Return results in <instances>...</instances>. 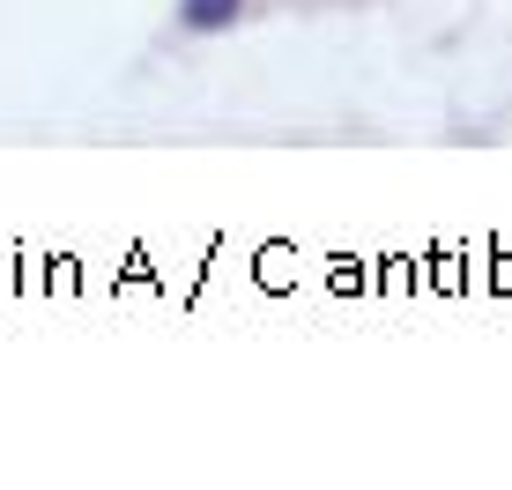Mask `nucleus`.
<instances>
[{"mask_svg": "<svg viewBox=\"0 0 512 490\" xmlns=\"http://www.w3.org/2000/svg\"><path fill=\"white\" fill-rule=\"evenodd\" d=\"M238 8H245V0H179L186 30H223V23H231Z\"/></svg>", "mask_w": 512, "mask_h": 490, "instance_id": "f257e3e1", "label": "nucleus"}]
</instances>
